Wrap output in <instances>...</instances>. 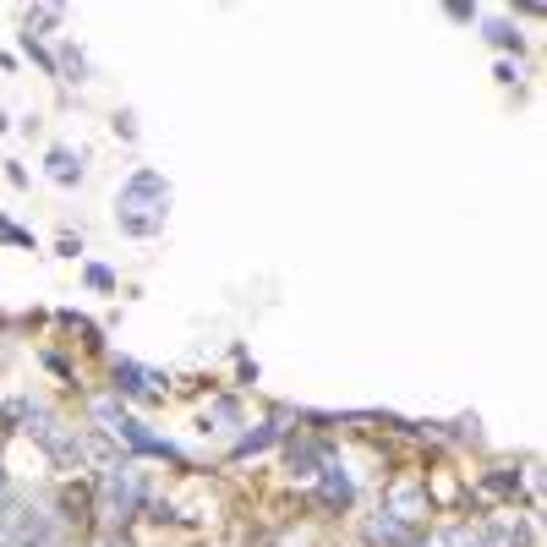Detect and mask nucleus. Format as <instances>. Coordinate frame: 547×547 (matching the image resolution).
I'll return each mask as SVG.
<instances>
[{
    "mask_svg": "<svg viewBox=\"0 0 547 547\" xmlns=\"http://www.w3.org/2000/svg\"><path fill=\"white\" fill-rule=\"evenodd\" d=\"M170 214V181L159 170H132V181L115 197V219H121L126 236H159Z\"/></svg>",
    "mask_w": 547,
    "mask_h": 547,
    "instance_id": "obj_1",
    "label": "nucleus"
},
{
    "mask_svg": "<svg viewBox=\"0 0 547 547\" xmlns=\"http://www.w3.org/2000/svg\"><path fill=\"white\" fill-rule=\"evenodd\" d=\"M50 542V515L33 504H0V547H44Z\"/></svg>",
    "mask_w": 547,
    "mask_h": 547,
    "instance_id": "obj_2",
    "label": "nucleus"
},
{
    "mask_svg": "<svg viewBox=\"0 0 547 547\" xmlns=\"http://www.w3.org/2000/svg\"><path fill=\"white\" fill-rule=\"evenodd\" d=\"M137 504H143V482H137L132 465H115L110 476H104V515L110 520H132Z\"/></svg>",
    "mask_w": 547,
    "mask_h": 547,
    "instance_id": "obj_3",
    "label": "nucleus"
},
{
    "mask_svg": "<svg viewBox=\"0 0 547 547\" xmlns=\"http://www.w3.org/2000/svg\"><path fill=\"white\" fill-rule=\"evenodd\" d=\"M110 433H115V438H126V444H132L137 455H165V460H181V449H176V444H165V438H154V433H148L143 422H132V416H121V422H115Z\"/></svg>",
    "mask_w": 547,
    "mask_h": 547,
    "instance_id": "obj_4",
    "label": "nucleus"
},
{
    "mask_svg": "<svg viewBox=\"0 0 547 547\" xmlns=\"http://www.w3.org/2000/svg\"><path fill=\"white\" fill-rule=\"evenodd\" d=\"M115 383H121V389L132 394V400H159V394H165L154 372H143L137 362H121V367H115Z\"/></svg>",
    "mask_w": 547,
    "mask_h": 547,
    "instance_id": "obj_5",
    "label": "nucleus"
},
{
    "mask_svg": "<svg viewBox=\"0 0 547 547\" xmlns=\"http://www.w3.org/2000/svg\"><path fill=\"white\" fill-rule=\"evenodd\" d=\"M44 176L55 186H77L83 181V159L72 154V148H50V159H44Z\"/></svg>",
    "mask_w": 547,
    "mask_h": 547,
    "instance_id": "obj_6",
    "label": "nucleus"
},
{
    "mask_svg": "<svg viewBox=\"0 0 547 547\" xmlns=\"http://www.w3.org/2000/svg\"><path fill=\"white\" fill-rule=\"evenodd\" d=\"M323 493H329V504H351L356 487H351V476H345L340 465H323Z\"/></svg>",
    "mask_w": 547,
    "mask_h": 547,
    "instance_id": "obj_7",
    "label": "nucleus"
},
{
    "mask_svg": "<svg viewBox=\"0 0 547 547\" xmlns=\"http://www.w3.org/2000/svg\"><path fill=\"white\" fill-rule=\"evenodd\" d=\"M312 465H318V455H312L307 444H301V449H290V476H318Z\"/></svg>",
    "mask_w": 547,
    "mask_h": 547,
    "instance_id": "obj_8",
    "label": "nucleus"
},
{
    "mask_svg": "<svg viewBox=\"0 0 547 547\" xmlns=\"http://www.w3.org/2000/svg\"><path fill=\"white\" fill-rule=\"evenodd\" d=\"M487 39H493V44H504V50H509V44L520 50V33L509 28V22H487Z\"/></svg>",
    "mask_w": 547,
    "mask_h": 547,
    "instance_id": "obj_9",
    "label": "nucleus"
},
{
    "mask_svg": "<svg viewBox=\"0 0 547 547\" xmlns=\"http://www.w3.org/2000/svg\"><path fill=\"white\" fill-rule=\"evenodd\" d=\"M269 444H274V427H263V433H252V438H241V444H236V449H241V455H258V449H269Z\"/></svg>",
    "mask_w": 547,
    "mask_h": 547,
    "instance_id": "obj_10",
    "label": "nucleus"
},
{
    "mask_svg": "<svg viewBox=\"0 0 547 547\" xmlns=\"http://www.w3.org/2000/svg\"><path fill=\"white\" fill-rule=\"evenodd\" d=\"M449 547H487V537H482V531H449Z\"/></svg>",
    "mask_w": 547,
    "mask_h": 547,
    "instance_id": "obj_11",
    "label": "nucleus"
},
{
    "mask_svg": "<svg viewBox=\"0 0 547 547\" xmlns=\"http://www.w3.org/2000/svg\"><path fill=\"white\" fill-rule=\"evenodd\" d=\"M0 236H6V241H11V247H28V241H33V236H28V230H17V225H11V219H0Z\"/></svg>",
    "mask_w": 547,
    "mask_h": 547,
    "instance_id": "obj_12",
    "label": "nucleus"
},
{
    "mask_svg": "<svg viewBox=\"0 0 547 547\" xmlns=\"http://www.w3.org/2000/svg\"><path fill=\"white\" fill-rule=\"evenodd\" d=\"M88 285H93V290H115V274H110V269H99V263H93V269H88Z\"/></svg>",
    "mask_w": 547,
    "mask_h": 547,
    "instance_id": "obj_13",
    "label": "nucleus"
},
{
    "mask_svg": "<svg viewBox=\"0 0 547 547\" xmlns=\"http://www.w3.org/2000/svg\"><path fill=\"white\" fill-rule=\"evenodd\" d=\"M0 487H6V476H0Z\"/></svg>",
    "mask_w": 547,
    "mask_h": 547,
    "instance_id": "obj_14",
    "label": "nucleus"
}]
</instances>
